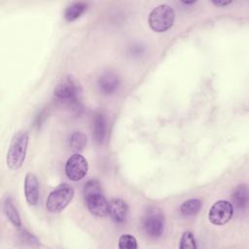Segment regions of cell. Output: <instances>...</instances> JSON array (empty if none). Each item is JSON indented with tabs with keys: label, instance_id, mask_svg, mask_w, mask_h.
Returning <instances> with one entry per match:
<instances>
[{
	"label": "cell",
	"instance_id": "cell-3",
	"mask_svg": "<svg viewBox=\"0 0 249 249\" xmlns=\"http://www.w3.org/2000/svg\"><path fill=\"white\" fill-rule=\"evenodd\" d=\"M175 20L174 10L166 4L157 6L149 15V25L152 30L158 33L165 32L173 25Z\"/></svg>",
	"mask_w": 249,
	"mask_h": 249
},
{
	"label": "cell",
	"instance_id": "cell-20",
	"mask_svg": "<svg viewBox=\"0 0 249 249\" xmlns=\"http://www.w3.org/2000/svg\"><path fill=\"white\" fill-rule=\"evenodd\" d=\"M138 247L136 238L130 234H123L119 238V248L121 249H136Z\"/></svg>",
	"mask_w": 249,
	"mask_h": 249
},
{
	"label": "cell",
	"instance_id": "cell-9",
	"mask_svg": "<svg viewBox=\"0 0 249 249\" xmlns=\"http://www.w3.org/2000/svg\"><path fill=\"white\" fill-rule=\"evenodd\" d=\"M24 196L29 205H36L39 200V182L33 173H27L24 179Z\"/></svg>",
	"mask_w": 249,
	"mask_h": 249
},
{
	"label": "cell",
	"instance_id": "cell-4",
	"mask_svg": "<svg viewBox=\"0 0 249 249\" xmlns=\"http://www.w3.org/2000/svg\"><path fill=\"white\" fill-rule=\"evenodd\" d=\"M75 191L73 187L67 183L58 185L52 191L47 198L46 207L52 213L62 211L72 200Z\"/></svg>",
	"mask_w": 249,
	"mask_h": 249
},
{
	"label": "cell",
	"instance_id": "cell-18",
	"mask_svg": "<svg viewBox=\"0 0 249 249\" xmlns=\"http://www.w3.org/2000/svg\"><path fill=\"white\" fill-rule=\"evenodd\" d=\"M98 193H102V190H101V185L97 180L92 179L85 184V187L83 190L84 198H87V197L93 196L95 194H98Z\"/></svg>",
	"mask_w": 249,
	"mask_h": 249
},
{
	"label": "cell",
	"instance_id": "cell-1",
	"mask_svg": "<svg viewBox=\"0 0 249 249\" xmlns=\"http://www.w3.org/2000/svg\"><path fill=\"white\" fill-rule=\"evenodd\" d=\"M28 141L29 134L26 130H18L14 134L6 159L7 166L10 169L17 170L23 164L26 157Z\"/></svg>",
	"mask_w": 249,
	"mask_h": 249
},
{
	"label": "cell",
	"instance_id": "cell-8",
	"mask_svg": "<svg viewBox=\"0 0 249 249\" xmlns=\"http://www.w3.org/2000/svg\"><path fill=\"white\" fill-rule=\"evenodd\" d=\"M86 204L89 212L97 217H104L109 214V202L102 193L95 194L85 198Z\"/></svg>",
	"mask_w": 249,
	"mask_h": 249
},
{
	"label": "cell",
	"instance_id": "cell-10",
	"mask_svg": "<svg viewBox=\"0 0 249 249\" xmlns=\"http://www.w3.org/2000/svg\"><path fill=\"white\" fill-rule=\"evenodd\" d=\"M120 86L119 77L113 72H106L98 79L99 90L105 95H111L117 91Z\"/></svg>",
	"mask_w": 249,
	"mask_h": 249
},
{
	"label": "cell",
	"instance_id": "cell-13",
	"mask_svg": "<svg viewBox=\"0 0 249 249\" xmlns=\"http://www.w3.org/2000/svg\"><path fill=\"white\" fill-rule=\"evenodd\" d=\"M93 138L97 143H102L106 136L107 123L102 114H96L93 119Z\"/></svg>",
	"mask_w": 249,
	"mask_h": 249
},
{
	"label": "cell",
	"instance_id": "cell-16",
	"mask_svg": "<svg viewBox=\"0 0 249 249\" xmlns=\"http://www.w3.org/2000/svg\"><path fill=\"white\" fill-rule=\"evenodd\" d=\"M201 201L198 198H191L186 200L180 207V212L186 217L197 214L201 208Z\"/></svg>",
	"mask_w": 249,
	"mask_h": 249
},
{
	"label": "cell",
	"instance_id": "cell-5",
	"mask_svg": "<svg viewBox=\"0 0 249 249\" xmlns=\"http://www.w3.org/2000/svg\"><path fill=\"white\" fill-rule=\"evenodd\" d=\"M164 217L158 209L149 210L143 217L142 228L145 233L151 237L161 235L164 230Z\"/></svg>",
	"mask_w": 249,
	"mask_h": 249
},
{
	"label": "cell",
	"instance_id": "cell-19",
	"mask_svg": "<svg viewBox=\"0 0 249 249\" xmlns=\"http://www.w3.org/2000/svg\"><path fill=\"white\" fill-rule=\"evenodd\" d=\"M179 247L181 249H195V248H196V239H195V236H194L192 231H187L182 234L181 239H180Z\"/></svg>",
	"mask_w": 249,
	"mask_h": 249
},
{
	"label": "cell",
	"instance_id": "cell-2",
	"mask_svg": "<svg viewBox=\"0 0 249 249\" xmlns=\"http://www.w3.org/2000/svg\"><path fill=\"white\" fill-rule=\"evenodd\" d=\"M53 94L60 103L66 106H76L80 100L81 88L74 77L67 76L56 86Z\"/></svg>",
	"mask_w": 249,
	"mask_h": 249
},
{
	"label": "cell",
	"instance_id": "cell-7",
	"mask_svg": "<svg viewBox=\"0 0 249 249\" xmlns=\"http://www.w3.org/2000/svg\"><path fill=\"white\" fill-rule=\"evenodd\" d=\"M89 169L87 160L80 154L72 155L66 161L65 173L72 181H80L83 179Z\"/></svg>",
	"mask_w": 249,
	"mask_h": 249
},
{
	"label": "cell",
	"instance_id": "cell-17",
	"mask_svg": "<svg viewBox=\"0 0 249 249\" xmlns=\"http://www.w3.org/2000/svg\"><path fill=\"white\" fill-rule=\"evenodd\" d=\"M87 145V136L81 131H75L69 138V146L74 152H81Z\"/></svg>",
	"mask_w": 249,
	"mask_h": 249
},
{
	"label": "cell",
	"instance_id": "cell-21",
	"mask_svg": "<svg viewBox=\"0 0 249 249\" xmlns=\"http://www.w3.org/2000/svg\"><path fill=\"white\" fill-rule=\"evenodd\" d=\"M212 3L214 4V5H216V6H218V7H225V6H227V5H229V4H231V1H228V2H221V1H212Z\"/></svg>",
	"mask_w": 249,
	"mask_h": 249
},
{
	"label": "cell",
	"instance_id": "cell-6",
	"mask_svg": "<svg viewBox=\"0 0 249 249\" xmlns=\"http://www.w3.org/2000/svg\"><path fill=\"white\" fill-rule=\"evenodd\" d=\"M233 206L227 200L216 201L209 210L208 218L209 221L217 226L227 224L232 217Z\"/></svg>",
	"mask_w": 249,
	"mask_h": 249
},
{
	"label": "cell",
	"instance_id": "cell-14",
	"mask_svg": "<svg viewBox=\"0 0 249 249\" xmlns=\"http://www.w3.org/2000/svg\"><path fill=\"white\" fill-rule=\"evenodd\" d=\"M3 211H4L5 215L7 216V218L10 220V222L14 226H16L18 228H19L21 226V220H20L19 213L18 212V209L14 205V202L10 196H7L3 202Z\"/></svg>",
	"mask_w": 249,
	"mask_h": 249
},
{
	"label": "cell",
	"instance_id": "cell-11",
	"mask_svg": "<svg viewBox=\"0 0 249 249\" xmlns=\"http://www.w3.org/2000/svg\"><path fill=\"white\" fill-rule=\"evenodd\" d=\"M109 214L117 224H123L125 222L128 214L127 203L121 198L113 199L109 202Z\"/></svg>",
	"mask_w": 249,
	"mask_h": 249
},
{
	"label": "cell",
	"instance_id": "cell-15",
	"mask_svg": "<svg viewBox=\"0 0 249 249\" xmlns=\"http://www.w3.org/2000/svg\"><path fill=\"white\" fill-rule=\"evenodd\" d=\"M88 4L85 2H74L70 4L64 12V18L67 21H73L79 18L87 10Z\"/></svg>",
	"mask_w": 249,
	"mask_h": 249
},
{
	"label": "cell",
	"instance_id": "cell-12",
	"mask_svg": "<svg viewBox=\"0 0 249 249\" xmlns=\"http://www.w3.org/2000/svg\"><path fill=\"white\" fill-rule=\"evenodd\" d=\"M231 200L238 210L246 209L248 205V189L245 184L238 185L232 192Z\"/></svg>",
	"mask_w": 249,
	"mask_h": 249
}]
</instances>
